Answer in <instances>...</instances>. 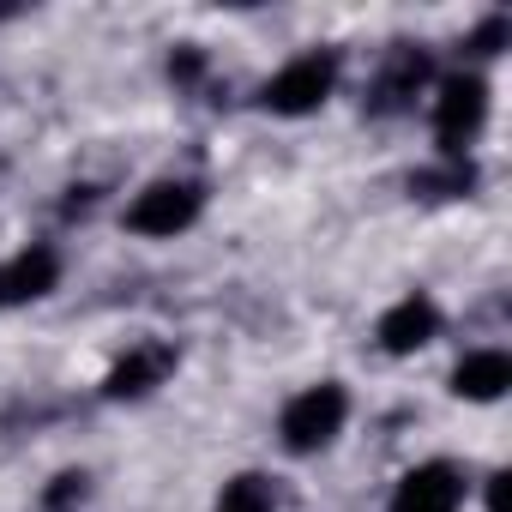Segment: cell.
Instances as JSON below:
<instances>
[{
  "instance_id": "obj_1",
  "label": "cell",
  "mask_w": 512,
  "mask_h": 512,
  "mask_svg": "<svg viewBox=\"0 0 512 512\" xmlns=\"http://www.w3.org/2000/svg\"><path fill=\"white\" fill-rule=\"evenodd\" d=\"M344 416H350V392L326 380V386H308V392H296L284 404L278 434H284L290 452H320V446H332L344 434Z\"/></svg>"
},
{
  "instance_id": "obj_2",
  "label": "cell",
  "mask_w": 512,
  "mask_h": 512,
  "mask_svg": "<svg viewBox=\"0 0 512 512\" xmlns=\"http://www.w3.org/2000/svg\"><path fill=\"white\" fill-rule=\"evenodd\" d=\"M338 85V55L332 49H314V55H296L290 67H278L260 91V103L272 115H314Z\"/></svg>"
},
{
  "instance_id": "obj_3",
  "label": "cell",
  "mask_w": 512,
  "mask_h": 512,
  "mask_svg": "<svg viewBox=\"0 0 512 512\" xmlns=\"http://www.w3.org/2000/svg\"><path fill=\"white\" fill-rule=\"evenodd\" d=\"M199 211H205V187H199V181H151V187L127 205V229L169 241V235L193 229Z\"/></svg>"
},
{
  "instance_id": "obj_4",
  "label": "cell",
  "mask_w": 512,
  "mask_h": 512,
  "mask_svg": "<svg viewBox=\"0 0 512 512\" xmlns=\"http://www.w3.org/2000/svg\"><path fill=\"white\" fill-rule=\"evenodd\" d=\"M482 121H488V85L470 79V73L446 79L440 97H434V139H440V151L464 157V145L482 133Z\"/></svg>"
},
{
  "instance_id": "obj_5",
  "label": "cell",
  "mask_w": 512,
  "mask_h": 512,
  "mask_svg": "<svg viewBox=\"0 0 512 512\" xmlns=\"http://www.w3.org/2000/svg\"><path fill=\"white\" fill-rule=\"evenodd\" d=\"M169 374H175V344H163V338L133 344V350L103 374V398H145V392H157Z\"/></svg>"
},
{
  "instance_id": "obj_6",
  "label": "cell",
  "mask_w": 512,
  "mask_h": 512,
  "mask_svg": "<svg viewBox=\"0 0 512 512\" xmlns=\"http://www.w3.org/2000/svg\"><path fill=\"white\" fill-rule=\"evenodd\" d=\"M55 284H61V253L55 247H25L13 260H0V308L43 302Z\"/></svg>"
},
{
  "instance_id": "obj_7",
  "label": "cell",
  "mask_w": 512,
  "mask_h": 512,
  "mask_svg": "<svg viewBox=\"0 0 512 512\" xmlns=\"http://www.w3.org/2000/svg\"><path fill=\"white\" fill-rule=\"evenodd\" d=\"M434 332H440V308H434L428 296L392 302V308L380 314V326H374V338H380L386 356H416L422 344H434Z\"/></svg>"
},
{
  "instance_id": "obj_8",
  "label": "cell",
  "mask_w": 512,
  "mask_h": 512,
  "mask_svg": "<svg viewBox=\"0 0 512 512\" xmlns=\"http://www.w3.org/2000/svg\"><path fill=\"white\" fill-rule=\"evenodd\" d=\"M458 500H464V476L434 458V464L404 470V482L392 494V512H458Z\"/></svg>"
},
{
  "instance_id": "obj_9",
  "label": "cell",
  "mask_w": 512,
  "mask_h": 512,
  "mask_svg": "<svg viewBox=\"0 0 512 512\" xmlns=\"http://www.w3.org/2000/svg\"><path fill=\"white\" fill-rule=\"evenodd\" d=\"M428 85V55L422 49H398L392 55V67L368 85V109L374 115H398V109H410V97Z\"/></svg>"
},
{
  "instance_id": "obj_10",
  "label": "cell",
  "mask_w": 512,
  "mask_h": 512,
  "mask_svg": "<svg viewBox=\"0 0 512 512\" xmlns=\"http://www.w3.org/2000/svg\"><path fill=\"white\" fill-rule=\"evenodd\" d=\"M506 386H512V356L506 350H470L452 368V392L470 398V404H494V398H506Z\"/></svg>"
},
{
  "instance_id": "obj_11",
  "label": "cell",
  "mask_w": 512,
  "mask_h": 512,
  "mask_svg": "<svg viewBox=\"0 0 512 512\" xmlns=\"http://www.w3.org/2000/svg\"><path fill=\"white\" fill-rule=\"evenodd\" d=\"M217 512H272V482L266 476H235V482H223V494H217Z\"/></svg>"
},
{
  "instance_id": "obj_12",
  "label": "cell",
  "mask_w": 512,
  "mask_h": 512,
  "mask_svg": "<svg viewBox=\"0 0 512 512\" xmlns=\"http://www.w3.org/2000/svg\"><path fill=\"white\" fill-rule=\"evenodd\" d=\"M500 43H506V19H488L464 49H470V55H500Z\"/></svg>"
},
{
  "instance_id": "obj_13",
  "label": "cell",
  "mask_w": 512,
  "mask_h": 512,
  "mask_svg": "<svg viewBox=\"0 0 512 512\" xmlns=\"http://www.w3.org/2000/svg\"><path fill=\"white\" fill-rule=\"evenodd\" d=\"M67 500H85V470H67V476H55V488H49V506H67Z\"/></svg>"
},
{
  "instance_id": "obj_14",
  "label": "cell",
  "mask_w": 512,
  "mask_h": 512,
  "mask_svg": "<svg viewBox=\"0 0 512 512\" xmlns=\"http://www.w3.org/2000/svg\"><path fill=\"white\" fill-rule=\"evenodd\" d=\"M169 73H175L181 85H193V79L205 73V55H199V49H175V61H169Z\"/></svg>"
},
{
  "instance_id": "obj_15",
  "label": "cell",
  "mask_w": 512,
  "mask_h": 512,
  "mask_svg": "<svg viewBox=\"0 0 512 512\" xmlns=\"http://www.w3.org/2000/svg\"><path fill=\"white\" fill-rule=\"evenodd\" d=\"M506 482H512L506 470H494V476H488V512H506Z\"/></svg>"
}]
</instances>
